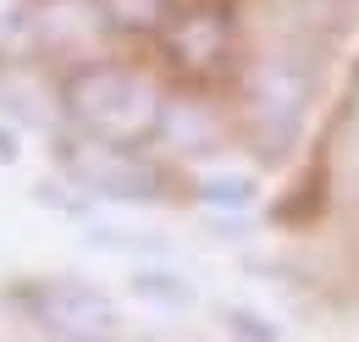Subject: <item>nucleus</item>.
<instances>
[{"instance_id": "1", "label": "nucleus", "mask_w": 359, "mask_h": 342, "mask_svg": "<svg viewBox=\"0 0 359 342\" xmlns=\"http://www.w3.org/2000/svg\"><path fill=\"white\" fill-rule=\"evenodd\" d=\"M61 105L105 149H133L161 128L155 83L133 67H122V61H78L61 78Z\"/></svg>"}, {"instance_id": "4", "label": "nucleus", "mask_w": 359, "mask_h": 342, "mask_svg": "<svg viewBox=\"0 0 359 342\" xmlns=\"http://www.w3.org/2000/svg\"><path fill=\"white\" fill-rule=\"evenodd\" d=\"M11 144H17V138H11V132L0 128V160H11V155H17V149H11Z\"/></svg>"}, {"instance_id": "2", "label": "nucleus", "mask_w": 359, "mask_h": 342, "mask_svg": "<svg viewBox=\"0 0 359 342\" xmlns=\"http://www.w3.org/2000/svg\"><path fill=\"white\" fill-rule=\"evenodd\" d=\"M17 303L45 331H55V337H67V342H105L116 331L111 303L100 299L94 287H83V282H34V287H22Z\"/></svg>"}, {"instance_id": "3", "label": "nucleus", "mask_w": 359, "mask_h": 342, "mask_svg": "<svg viewBox=\"0 0 359 342\" xmlns=\"http://www.w3.org/2000/svg\"><path fill=\"white\" fill-rule=\"evenodd\" d=\"M128 149H105V144H94V149H83V155H67V166H72V177L83 182V188H94V193H111V199H144L138 188H144V171L133 166V160H122Z\"/></svg>"}]
</instances>
